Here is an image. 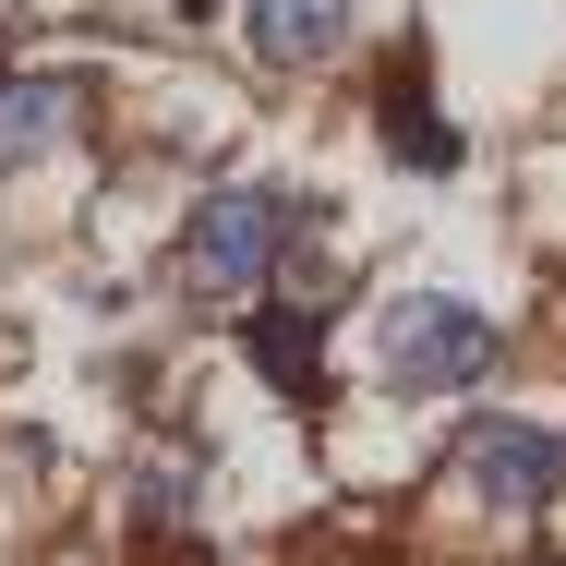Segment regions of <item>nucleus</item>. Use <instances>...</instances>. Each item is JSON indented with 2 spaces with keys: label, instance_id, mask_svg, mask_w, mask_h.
<instances>
[{
  "label": "nucleus",
  "instance_id": "obj_3",
  "mask_svg": "<svg viewBox=\"0 0 566 566\" xmlns=\"http://www.w3.org/2000/svg\"><path fill=\"white\" fill-rule=\"evenodd\" d=\"M447 494L482 506V518H543L566 494V434L531 422V410H470L447 447Z\"/></svg>",
  "mask_w": 566,
  "mask_h": 566
},
{
  "label": "nucleus",
  "instance_id": "obj_7",
  "mask_svg": "<svg viewBox=\"0 0 566 566\" xmlns=\"http://www.w3.org/2000/svg\"><path fill=\"white\" fill-rule=\"evenodd\" d=\"M193 482H206L193 458H145V470H133V531H145V543L193 531Z\"/></svg>",
  "mask_w": 566,
  "mask_h": 566
},
{
  "label": "nucleus",
  "instance_id": "obj_2",
  "mask_svg": "<svg viewBox=\"0 0 566 566\" xmlns=\"http://www.w3.org/2000/svg\"><path fill=\"white\" fill-rule=\"evenodd\" d=\"M494 349H506V326H494L470 290H398V302L374 314V374H386V398H410V410L470 398V386L494 374Z\"/></svg>",
  "mask_w": 566,
  "mask_h": 566
},
{
  "label": "nucleus",
  "instance_id": "obj_4",
  "mask_svg": "<svg viewBox=\"0 0 566 566\" xmlns=\"http://www.w3.org/2000/svg\"><path fill=\"white\" fill-rule=\"evenodd\" d=\"M241 361L277 386V410H326V302L265 290V302L241 314Z\"/></svg>",
  "mask_w": 566,
  "mask_h": 566
},
{
  "label": "nucleus",
  "instance_id": "obj_6",
  "mask_svg": "<svg viewBox=\"0 0 566 566\" xmlns=\"http://www.w3.org/2000/svg\"><path fill=\"white\" fill-rule=\"evenodd\" d=\"M241 36L265 73H314L349 49V0H241Z\"/></svg>",
  "mask_w": 566,
  "mask_h": 566
},
{
  "label": "nucleus",
  "instance_id": "obj_1",
  "mask_svg": "<svg viewBox=\"0 0 566 566\" xmlns=\"http://www.w3.org/2000/svg\"><path fill=\"white\" fill-rule=\"evenodd\" d=\"M290 241H302V206H290L277 181L193 193V218L169 241V302H181V314H253V302L277 290V265H290Z\"/></svg>",
  "mask_w": 566,
  "mask_h": 566
},
{
  "label": "nucleus",
  "instance_id": "obj_5",
  "mask_svg": "<svg viewBox=\"0 0 566 566\" xmlns=\"http://www.w3.org/2000/svg\"><path fill=\"white\" fill-rule=\"evenodd\" d=\"M85 120H97V85L85 73H0V169L61 157Z\"/></svg>",
  "mask_w": 566,
  "mask_h": 566
}]
</instances>
